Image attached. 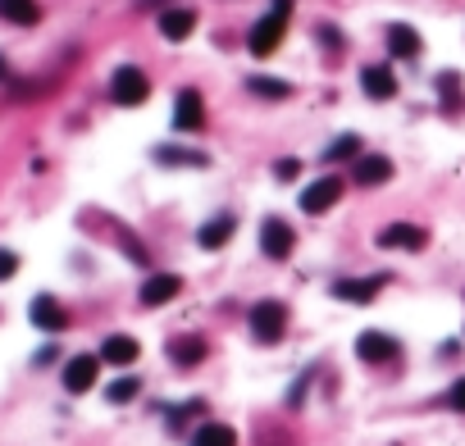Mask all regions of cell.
<instances>
[{
	"instance_id": "1",
	"label": "cell",
	"mask_w": 465,
	"mask_h": 446,
	"mask_svg": "<svg viewBox=\"0 0 465 446\" xmlns=\"http://www.w3.org/2000/svg\"><path fill=\"white\" fill-rule=\"evenodd\" d=\"M283 32H288V10H269L260 23H251V32H247V46H251V55H274L279 51V42H283Z\"/></svg>"
},
{
	"instance_id": "2",
	"label": "cell",
	"mask_w": 465,
	"mask_h": 446,
	"mask_svg": "<svg viewBox=\"0 0 465 446\" xmlns=\"http://www.w3.org/2000/svg\"><path fill=\"white\" fill-rule=\"evenodd\" d=\"M283 328H288V305H279V301L251 305V337H256V342L274 346V342L283 337Z\"/></svg>"
},
{
	"instance_id": "3",
	"label": "cell",
	"mask_w": 465,
	"mask_h": 446,
	"mask_svg": "<svg viewBox=\"0 0 465 446\" xmlns=\"http://www.w3.org/2000/svg\"><path fill=\"white\" fill-rule=\"evenodd\" d=\"M110 96L119 101V105H142L151 96V83H146V73L137 64H124V69H114L110 77Z\"/></svg>"
},
{
	"instance_id": "4",
	"label": "cell",
	"mask_w": 465,
	"mask_h": 446,
	"mask_svg": "<svg viewBox=\"0 0 465 446\" xmlns=\"http://www.w3.org/2000/svg\"><path fill=\"white\" fill-rule=\"evenodd\" d=\"M260 247H265L269 260H288L292 247H297V232H292L283 219H265V223H260Z\"/></svg>"
},
{
	"instance_id": "5",
	"label": "cell",
	"mask_w": 465,
	"mask_h": 446,
	"mask_svg": "<svg viewBox=\"0 0 465 446\" xmlns=\"http://www.w3.org/2000/svg\"><path fill=\"white\" fill-rule=\"evenodd\" d=\"M338 196H342V178H320V182H310L306 191H301V210L306 215H324L329 206H338Z\"/></svg>"
},
{
	"instance_id": "6",
	"label": "cell",
	"mask_w": 465,
	"mask_h": 446,
	"mask_svg": "<svg viewBox=\"0 0 465 446\" xmlns=\"http://www.w3.org/2000/svg\"><path fill=\"white\" fill-rule=\"evenodd\" d=\"M206 124V105H201V92H178V101H174V128L178 133H197Z\"/></svg>"
},
{
	"instance_id": "7",
	"label": "cell",
	"mask_w": 465,
	"mask_h": 446,
	"mask_svg": "<svg viewBox=\"0 0 465 446\" xmlns=\"http://www.w3.org/2000/svg\"><path fill=\"white\" fill-rule=\"evenodd\" d=\"M96 374H101V355H73V360L64 364V387H69L73 396H78V392H92Z\"/></svg>"
},
{
	"instance_id": "8",
	"label": "cell",
	"mask_w": 465,
	"mask_h": 446,
	"mask_svg": "<svg viewBox=\"0 0 465 446\" xmlns=\"http://www.w3.org/2000/svg\"><path fill=\"white\" fill-rule=\"evenodd\" d=\"M424 228H415V223H388L383 232H379V247H388V251H424Z\"/></svg>"
},
{
	"instance_id": "9",
	"label": "cell",
	"mask_w": 465,
	"mask_h": 446,
	"mask_svg": "<svg viewBox=\"0 0 465 446\" xmlns=\"http://www.w3.org/2000/svg\"><path fill=\"white\" fill-rule=\"evenodd\" d=\"M183 292V278L178 273H151L146 282H142V305H165V301H174Z\"/></svg>"
},
{
	"instance_id": "10",
	"label": "cell",
	"mask_w": 465,
	"mask_h": 446,
	"mask_svg": "<svg viewBox=\"0 0 465 446\" xmlns=\"http://www.w3.org/2000/svg\"><path fill=\"white\" fill-rule=\"evenodd\" d=\"M379 288H383V278H338V282H333V296H338V301L365 305V301L379 296Z\"/></svg>"
},
{
	"instance_id": "11",
	"label": "cell",
	"mask_w": 465,
	"mask_h": 446,
	"mask_svg": "<svg viewBox=\"0 0 465 446\" xmlns=\"http://www.w3.org/2000/svg\"><path fill=\"white\" fill-rule=\"evenodd\" d=\"M356 355L365 360V364H388L397 355V342L388 337V333H361L356 337Z\"/></svg>"
},
{
	"instance_id": "12",
	"label": "cell",
	"mask_w": 465,
	"mask_h": 446,
	"mask_svg": "<svg viewBox=\"0 0 465 446\" xmlns=\"http://www.w3.org/2000/svg\"><path fill=\"white\" fill-rule=\"evenodd\" d=\"M28 314H32V323H37L42 333H60L64 323H69V314H64V305H60L55 296H37Z\"/></svg>"
},
{
	"instance_id": "13",
	"label": "cell",
	"mask_w": 465,
	"mask_h": 446,
	"mask_svg": "<svg viewBox=\"0 0 465 446\" xmlns=\"http://www.w3.org/2000/svg\"><path fill=\"white\" fill-rule=\"evenodd\" d=\"M361 87H365L370 101H388L397 92V77L388 73V64H370V69H361Z\"/></svg>"
},
{
	"instance_id": "14",
	"label": "cell",
	"mask_w": 465,
	"mask_h": 446,
	"mask_svg": "<svg viewBox=\"0 0 465 446\" xmlns=\"http://www.w3.org/2000/svg\"><path fill=\"white\" fill-rule=\"evenodd\" d=\"M393 178V159H383V155H361L356 159V182L361 187H379Z\"/></svg>"
},
{
	"instance_id": "15",
	"label": "cell",
	"mask_w": 465,
	"mask_h": 446,
	"mask_svg": "<svg viewBox=\"0 0 465 446\" xmlns=\"http://www.w3.org/2000/svg\"><path fill=\"white\" fill-rule=\"evenodd\" d=\"M388 51H393L397 60H415V55H420V32H415L411 23L388 28Z\"/></svg>"
},
{
	"instance_id": "16",
	"label": "cell",
	"mask_w": 465,
	"mask_h": 446,
	"mask_svg": "<svg viewBox=\"0 0 465 446\" xmlns=\"http://www.w3.org/2000/svg\"><path fill=\"white\" fill-rule=\"evenodd\" d=\"M142 355V346L128 337V333H114V337H105V346H101V360L105 364H133Z\"/></svg>"
},
{
	"instance_id": "17",
	"label": "cell",
	"mask_w": 465,
	"mask_h": 446,
	"mask_svg": "<svg viewBox=\"0 0 465 446\" xmlns=\"http://www.w3.org/2000/svg\"><path fill=\"white\" fill-rule=\"evenodd\" d=\"M192 28H197V14L192 10H165L160 14V32L169 36V42H187Z\"/></svg>"
},
{
	"instance_id": "18",
	"label": "cell",
	"mask_w": 465,
	"mask_h": 446,
	"mask_svg": "<svg viewBox=\"0 0 465 446\" xmlns=\"http://www.w3.org/2000/svg\"><path fill=\"white\" fill-rule=\"evenodd\" d=\"M0 19H10L19 28H32L37 19H42V5H37V0H0Z\"/></svg>"
},
{
	"instance_id": "19",
	"label": "cell",
	"mask_w": 465,
	"mask_h": 446,
	"mask_svg": "<svg viewBox=\"0 0 465 446\" xmlns=\"http://www.w3.org/2000/svg\"><path fill=\"white\" fill-rule=\"evenodd\" d=\"M232 228H238V223H232L228 215H219V219H210V223H206V228L197 232V241H201L206 251H215V247H224V241L232 237Z\"/></svg>"
},
{
	"instance_id": "20",
	"label": "cell",
	"mask_w": 465,
	"mask_h": 446,
	"mask_svg": "<svg viewBox=\"0 0 465 446\" xmlns=\"http://www.w3.org/2000/svg\"><path fill=\"white\" fill-rule=\"evenodd\" d=\"M192 446H238V433L228 424H206L197 437H192Z\"/></svg>"
},
{
	"instance_id": "21",
	"label": "cell",
	"mask_w": 465,
	"mask_h": 446,
	"mask_svg": "<svg viewBox=\"0 0 465 446\" xmlns=\"http://www.w3.org/2000/svg\"><path fill=\"white\" fill-rule=\"evenodd\" d=\"M201 355H206V342H201V337H178V342L169 346V360H174V364H197Z\"/></svg>"
},
{
	"instance_id": "22",
	"label": "cell",
	"mask_w": 465,
	"mask_h": 446,
	"mask_svg": "<svg viewBox=\"0 0 465 446\" xmlns=\"http://www.w3.org/2000/svg\"><path fill=\"white\" fill-rule=\"evenodd\" d=\"M155 159H160V165H192V169L206 165L201 150H178V146H160V150H155Z\"/></svg>"
},
{
	"instance_id": "23",
	"label": "cell",
	"mask_w": 465,
	"mask_h": 446,
	"mask_svg": "<svg viewBox=\"0 0 465 446\" xmlns=\"http://www.w3.org/2000/svg\"><path fill=\"white\" fill-rule=\"evenodd\" d=\"M324 159H329V165H338V159H361V137H352V133L338 137V142L324 150Z\"/></svg>"
},
{
	"instance_id": "24",
	"label": "cell",
	"mask_w": 465,
	"mask_h": 446,
	"mask_svg": "<svg viewBox=\"0 0 465 446\" xmlns=\"http://www.w3.org/2000/svg\"><path fill=\"white\" fill-rule=\"evenodd\" d=\"M251 92H256V96H269V101H283L292 87L279 83V77H251Z\"/></svg>"
},
{
	"instance_id": "25",
	"label": "cell",
	"mask_w": 465,
	"mask_h": 446,
	"mask_svg": "<svg viewBox=\"0 0 465 446\" xmlns=\"http://www.w3.org/2000/svg\"><path fill=\"white\" fill-rule=\"evenodd\" d=\"M137 392H142V378H119V383H110V387H105V396H110L114 405H124V401H133Z\"/></svg>"
},
{
	"instance_id": "26",
	"label": "cell",
	"mask_w": 465,
	"mask_h": 446,
	"mask_svg": "<svg viewBox=\"0 0 465 446\" xmlns=\"http://www.w3.org/2000/svg\"><path fill=\"white\" fill-rule=\"evenodd\" d=\"M438 87H443L447 109H456V105H461V92H456V87H461V77H456V73H443V77H438Z\"/></svg>"
},
{
	"instance_id": "27",
	"label": "cell",
	"mask_w": 465,
	"mask_h": 446,
	"mask_svg": "<svg viewBox=\"0 0 465 446\" xmlns=\"http://www.w3.org/2000/svg\"><path fill=\"white\" fill-rule=\"evenodd\" d=\"M14 273H19V255L0 247V282H5V278H14Z\"/></svg>"
},
{
	"instance_id": "28",
	"label": "cell",
	"mask_w": 465,
	"mask_h": 446,
	"mask_svg": "<svg viewBox=\"0 0 465 446\" xmlns=\"http://www.w3.org/2000/svg\"><path fill=\"white\" fill-rule=\"evenodd\" d=\"M274 174L288 182V178H297V174H301V165H297V159H279V165H274Z\"/></svg>"
},
{
	"instance_id": "29",
	"label": "cell",
	"mask_w": 465,
	"mask_h": 446,
	"mask_svg": "<svg viewBox=\"0 0 465 446\" xmlns=\"http://www.w3.org/2000/svg\"><path fill=\"white\" fill-rule=\"evenodd\" d=\"M447 401H452V410H461V415H465V378H461L452 392H447Z\"/></svg>"
},
{
	"instance_id": "30",
	"label": "cell",
	"mask_w": 465,
	"mask_h": 446,
	"mask_svg": "<svg viewBox=\"0 0 465 446\" xmlns=\"http://www.w3.org/2000/svg\"><path fill=\"white\" fill-rule=\"evenodd\" d=\"M0 77H5V60H0Z\"/></svg>"
}]
</instances>
